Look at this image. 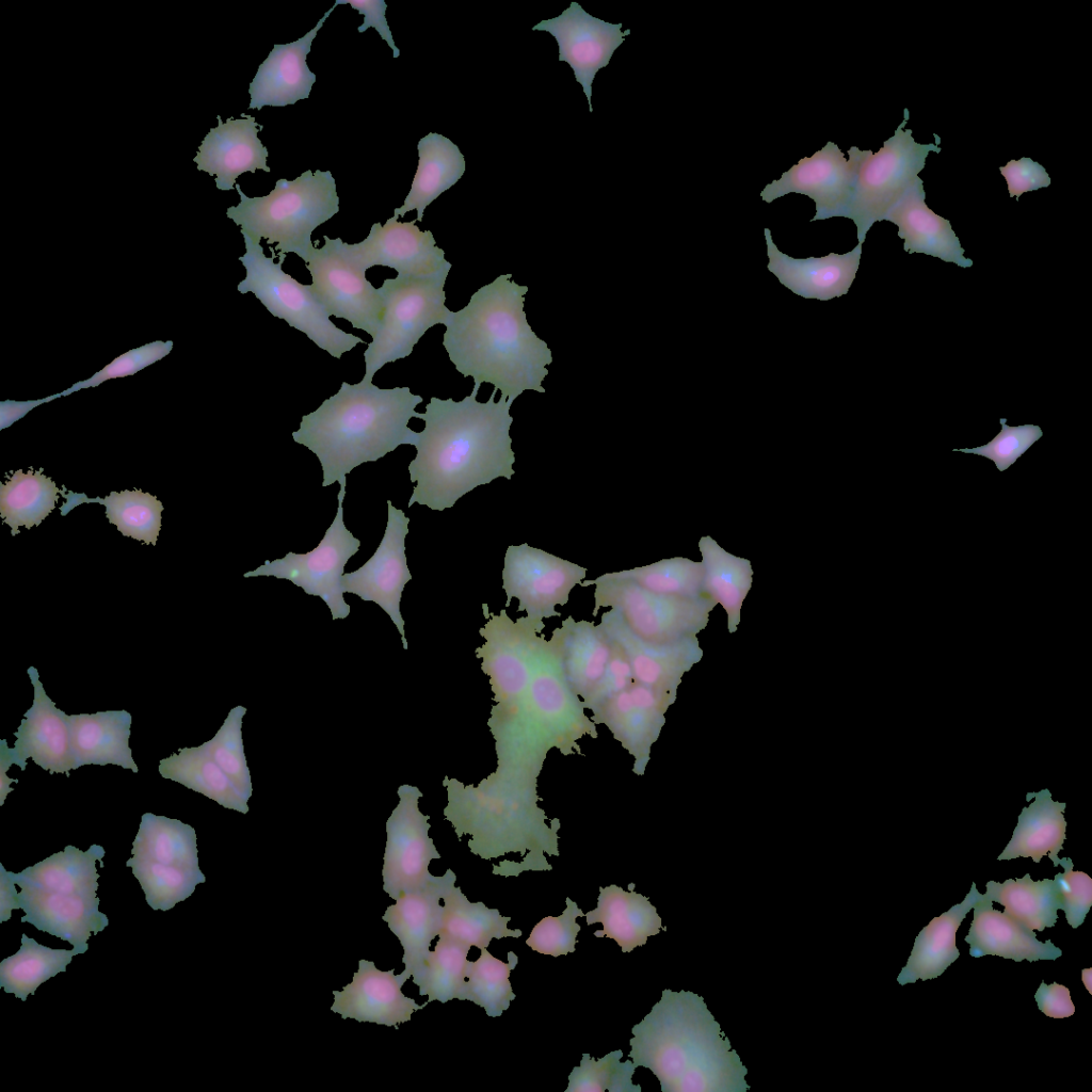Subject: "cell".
<instances>
[{
  "label": "cell",
  "instance_id": "6da1fadb",
  "mask_svg": "<svg viewBox=\"0 0 1092 1092\" xmlns=\"http://www.w3.org/2000/svg\"><path fill=\"white\" fill-rule=\"evenodd\" d=\"M479 388L473 385L461 401L431 397L425 412H417L424 429L416 432L417 453L408 464L411 482H416L408 508L417 503L441 512L473 488L514 476L513 401L500 396L495 402L494 388L489 399L480 402Z\"/></svg>",
  "mask_w": 1092,
  "mask_h": 1092
},
{
  "label": "cell",
  "instance_id": "7a4b0ae2",
  "mask_svg": "<svg viewBox=\"0 0 1092 1092\" xmlns=\"http://www.w3.org/2000/svg\"><path fill=\"white\" fill-rule=\"evenodd\" d=\"M501 274L479 288L468 304L449 311L443 346L450 362L473 385L489 383L514 402L525 390L544 394L551 350L532 331L524 310L528 286Z\"/></svg>",
  "mask_w": 1092,
  "mask_h": 1092
},
{
  "label": "cell",
  "instance_id": "3957f363",
  "mask_svg": "<svg viewBox=\"0 0 1092 1092\" xmlns=\"http://www.w3.org/2000/svg\"><path fill=\"white\" fill-rule=\"evenodd\" d=\"M628 1057L649 1069L662 1092H745L746 1067L693 992L670 989L631 1029Z\"/></svg>",
  "mask_w": 1092,
  "mask_h": 1092
},
{
  "label": "cell",
  "instance_id": "277c9868",
  "mask_svg": "<svg viewBox=\"0 0 1092 1092\" xmlns=\"http://www.w3.org/2000/svg\"><path fill=\"white\" fill-rule=\"evenodd\" d=\"M422 401L406 386L342 382L336 394L302 417L292 438L318 457L323 487L335 482L347 486L346 476L357 466L376 462L401 445H414L416 432L407 424Z\"/></svg>",
  "mask_w": 1092,
  "mask_h": 1092
},
{
  "label": "cell",
  "instance_id": "5b68a950",
  "mask_svg": "<svg viewBox=\"0 0 1092 1092\" xmlns=\"http://www.w3.org/2000/svg\"><path fill=\"white\" fill-rule=\"evenodd\" d=\"M105 854L99 845H91L86 851L68 845L21 872L7 871L21 887L17 904L26 915L20 921L67 941L79 954L84 953L91 933L96 935L109 925L107 915L98 911L96 897L99 874L95 864L100 862L102 868Z\"/></svg>",
  "mask_w": 1092,
  "mask_h": 1092
},
{
  "label": "cell",
  "instance_id": "8992f818",
  "mask_svg": "<svg viewBox=\"0 0 1092 1092\" xmlns=\"http://www.w3.org/2000/svg\"><path fill=\"white\" fill-rule=\"evenodd\" d=\"M237 206L226 215L241 227V234L275 244L278 260L294 253L305 263L312 248V231L339 212V196L331 171L307 170L294 180L280 178L266 196L248 197L239 183Z\"/></svg>",
  "mask_w": 1092,
  "mask_h": 1092
},
{
  "label": "cell",
  "instance_id": "52a82bcc",
  "mask_svg": "<svg viewBox=\"0 0 1092 1092\" xmlns=\"http://www.w3.org/2000/svg\"><path fill=\"white\" fill-rule=\"evenodd\" d=\"M910 113L903 110V121L894 135L884 141L878 152L860 150L856 146L848 150L854 165V186L846 213L857 228L858 243L863 244L870 227L884 220L888 210L899 200L926 165L930 152H940L941 139L920 144L914 141L911 129H904Z\"/></svg>",
  "mask_w": 1092,
  "mask_h": 1092
},
{
  "label": "cell",
  "instance_id": "ba28073f",
  "mask_svg": "<svg viewBox=\"0 0 1092 1092\" xmlns=\"http://www.w3.org/2000/svg\"><path fill=\"white\" fill-rule=\"evenodd\" d=\"M242 235L245 254L239 260L246 275L237 286L240 293L252 292L272 316L304 333L317 347L335 358L339 359L358 343H366L331 321L311 285L301 284L285 273L282 269L283 260L274 262L272 256L264 255L260 242Z\"/></svg>",
  "mask_w": 1092,
  "mask_h": 1092
},
{
  "label": "cell",
  "instance_id": "9c48e42d",
  "mask_svg": "<svg viewBox=\"0 0 1092 1092\" xmlns=\"http://www.w3.org/2000/svg\"><path fill=\"white\" fill-rule=\"evenodd\" d=\"M451 267L448 262L431 275L384 279L380 288L383 319L364 352L363 380L372 382L384 365L410 356L429 328L444 324L450 311L445 305L444 287Z\"/></svg>",
  "mask_w": 1092,
  "mask_h": 1092
},
{
  "label": "cell",
  "instance_id": "30bf717a",
  "mask_svg": "<svg viewBox=\"0 0 1092 1092\" xmlns=\"http://www.w3.org/2000/svg\"><path fill=\"white\" fill-rule=\"evenodd\" d=\"M591 584L595 585L593 616L600 608L611 607L635 636L658 645L696 637L718 605L708 596L686 598L655 593L616 572L583 580L580 585Z\"/></svg>",
  "mask_w": 1092,
  "mask_h": 1092
},
{
  "label": "cell",
  "instance_id": "8fae6325",
  "mask_svg": "<svg viewBox=\"0 0 1092 1092\" xmlns=\"http://www.w3.org/2000/svg\"><path fill=\"white\" fill-rule=\"evenodd\" d=\"M322 247H314L306 269L312 291L328 316L349 321L356 330L373 337L384 314L380 288L366 278L355 243L323 236Z\"/></svg>",
  "mask_w": 1092,
  "mask_h": 1092
},
{
  "label": "cell",
  "instance_id": "7c38bea8",
  "mask_svg": "<svg viewBox=\"0 0 1092 1092\" xmlns=\"http://www.w3.org/2000/svg\"><path fill=\"white\" fill-rule=\"evenodd\" d=\"M346 493V485H341L334 520L315 549L306 553L289 551L280 559L266 560L264 564L245 573L244 577L273 576L289 580L306 594L323 599L333 621L347 619L351 607L343 598L341 578L349 559L359 550L360 541L348 530L343 521L342 503Z\"/></svg>",
  "mask_w": 1092,
  "mask_h": 1092
},
{
  "label": "cell",
  "instance_id": "4fadbf2b",
  "mask_svg": "<svg viewBox=\"0 0 1092 1092\" xmlns=\"http://www.w3.org/2000/svg\"><path fill=\"white\" fill-rule=\"evenodd\" d=\"M587 568L527 543L508 547L502 568V589L507 601L518 600L517 611L532 620L561 616L555 609L564 606L576 584H581Z\"/></svg>",
  "mask_w": 1092,
  "mask_h": 1092
},
{
  "label": "cell",
  "instance_id": "5bb4252c",
  "mask_svg": "<svg viewBox=\"0 0 1092 1092\" xmlns=\"http://www.w3.org/2000/svg\"><path fill=\"white\" fill-rule=\"evenodd\" d=\"M398 796L399 803L386 821L382 869L383 890L394 900L430 882L435 876L429 872V864L440 858L428 835L430 816L418 808L423 793L416 786L401 785Z\"/></svg>",
  "mask_w": 1092,
  "mask_h": 1092
},
{
  "label": "cell",
  "instance_id": "9a60e30c",
  "mask_svg": "<svg viewBox=\"0 0 1092 1092\" xmlns=\"http://www.w3.org/2000/svg\"><path fill=\"white\" fill-rule=\"evenodd\" d=\"M387 505L388 518L380 545L363 566L343 574L341 587L343 593H353L380 606L396 625L403 648L407 649L400 601L405 584L412 580L405 555L410 517L390 500Z\"/></svg>",
  "mask_w": 1092,
  "mask_h": 1092
},
{
  "label": "cell",
  "instance_id": "2e32d148",
  "mask_svg": "<svg viewBox=\"0 0 1092 1092\" xmlns=\"http://www.w3.org/2000/svg\"><path fill=\"white\" fill-rule=\"evenodd\" d=\"M28 675L34 687L32 706L23 714L17 732L14 748H9L6 739L0 740V759L10 766L17 765L23 771L27 759L53 773H65L75 770V759L70 746V734L67 716L47 695L39 681L38 672L34 667L28 669Z\"/></svg>",
  "mask_w": 1092,
  "mask_h": 1092
},
{
  "label": "cell",
  "instance_id": "e0dca14e",
  "mask_svg": "<svg viewBox=\"0 0 1092 1092\" xmlns=\"http://www.w3.org/2000/svg\"><path fill=\"white\" fill-rule=\"evenodd\" d=\"M854 165L846 160L839 147L829 141L812 157L802 158L784 172L780 179L768 183L760 192L761 199L771 203L788 193H799L815 202L816 213L810 222L844 216L852 197Z\"/></svg>",
  "mask_w": 1092,
  "mask_h": 1092
},
{
  "label": "cell",
  "instance_id": "ac0fdd59",
  "mask_svg": "<svg viewBox=\"0 0 1092 1092\" xmlns=\"http://www.w3.org/2000/svg\"><path fill=\"white\" fill-rule=\"evenodd\" d=\"M622 23H610L593 17L573 1L558 17L542 20L532 30L547 31L559 46V61L567 62L573 68L577 82L582 85L591 102L592 82L597 71L607 66L616 48L630 33L622 32Z\"/></svg>",
  "mask_w": 1092,
  "mask_h": 1092
},
{
  "label": "cell",
  "instance_id": "d6986e66",
  "mask_svg": "<svg viewBox=\"0 0 1092 1092\" xmlns=\"http://www.w3.org/2000/svg\"><path fill=\"white\" fill-rule=\"evenodd\" d=\"M455 880L454 872L448 869L444 876L434 877L422 887L403 894L382 916L403 948L405 968L402 974L407 979L413 977L414 984L430 957L431 942L441 930L444 905L439 900Z\"/></svg>",
  "mask_w": 1092,
  "mask_h": 1092
},
{
  "label": "cell",
  "instance_id": "ffe728a7",
  "mask_svg": "<svg viewBox=\"0 0 1092 1092\" xmlns=\"http://www.w3.org/2000/svg\"><path fill=\"white\" fill-rule=\"evenodd\" d=\"M394 971V968L380 970L373 961L359 960L352 981L341 991H333L331 1011L342 1018L396 1028L410 1022L412 1014L429 1002L420 1006L405 996L401 989L408 979L402 973L396 976Z\"/></svg>",
  "mask_w": 1092,
  "mask_h": 1092
},
{
  "label": "cell",
  "instance_id": "44dd1931",
  "mask_svg": "<svg viewBox=\"0 0 1092 1092\" xmlns=\"http://www.w3.org/2000/svg\"><path fill=\"white\" fill-rule=\"evenodd\" d=\"M216 118L218 126L209 130L193 158L197 170L214 175L215 186L222 191L235 189L236 179L245 172L270 173L269 152L258 138L263 126L245 113L239 118L229 117L225 123L220 115Z\"/></svg>",
  "mask_w": 1092,
  "mask_h": 1092
},
{
  "label": "cell",
  "instance_id": "7402d4cb",
  "mask_svg": "<svg viewBox=\"0 0 1092 1092\" xmlns=\"http://www.w3.org/2000/svg\"><path fill=\"white\" fill-rule=\"evenodd\" d=\"M411 222L392 216L384 225L374 223L369 235L355 243L359 259L368 270L373 266L394 269L401 276H425L438 272L449 261L436 245L430 230H420Z\"/></svg>",
  "mask_w": 1092,
  "mask_h": 1092
},
{
  "label": "cell",
  "instance_id": "603a6c76",
  "mask_svg": "<svg viewBox=\"0 0 1092 1092\" xmlns=\"http://www.w3.org/2000/svg\"><path fill=\"white\" fill-rule=\"evenodd\" d=\"M335 7L336 4L303 37L274 45L250 83V110H260L264 106L285 107L309 97L316 75L308 68L306 57L318 31Z\"/></svg>",
  "mask_w": 1092,
  "mask_h": 1092
},
{
  "label": "cell",
  "instance_id": "cb8c5ba5",
  "mask_svg": "<svg viewBox=\"0 0 1092 1092\" xmlns=\"http://www.w3.org/2000/svg\"><path fill=\"white\" fill-rule=\"evenodd\" d=\"M764 232L769 258L767 268L794 294L829 301L848 293L858 270L862 244L841 255L830 253L819 258L796 259L777 248L769 228Z\"/></svg>",
  "mask_w": 1092,
  "mask_h": 1092
},
{
  "label": "cell",
  "instance_id": "d4e9b609",
  "mask_svg": "<svg viewBox=\"0 0 1092 1092\" xmlns=\"http://www.w3.org/2000/svg\"><path fill=\"white\" fill-rule=\"evenodd\" d=\"M925 198L924 182L917 176L884 216L898 226L904 252L922 253L962 268L971 267L973 260L964 256L965 251L950 222L934 213Z\"/></svg>",
  "mask_w": 1092,
  "mask_h": 1092
},
{
  "label": "cell",
  "instance_id": "484cf974",
  "mask_svg": "<svg viewBox=\"0 0 1092 1092\" xmlns=\"http://www.w3.org/2000/svg\"><path fill=\"white\" fill-rule=\"evenodd\" d=\"M974 918L965 942L974 958L998 956L1015 962L1027 960H1056L1062 950L1050 940L1042 943L1033 930L993 909L992 901L984 895L974 905Z\"/></svg>",
  "mask_w": 1092,
  "mask_h": 1092
},
{
  "label": "cell",
  "instance_id": "4316f807",
  "mask_svg": "<svg viewBox=\"0 0 1092 1092\" xmlns=\"http://www.w3.org/2000/svg\"><path fill=\"white\" fill-rule=\"evenodd\" d=\"M75 770L86 765L139 768L129 746L131 714L126 710L67 716Z\"/></svg>",
  "mask_w": 1092,
  "mask_h": 1092
},
{
  "label": "cell",
  "instance_id": "83f0119b",
  "mask_svg": "<svg viewBox=\"0 0 1092 1092\" xmlns=\"http://www.w3.org/2000/svg\"><path fill=\"white\" fill-rule=\"evenodd\" d=\"M628 886L630 892L615 884L599 887L597 908L585 914L589 926L603 924V930L595 931L594 936L614 940L623 952L645 945L649 936L667 930L649 899L636 893L635 884Z\"/></svg>",
  "mask_w": 1092,
  "mask_h": 1092
},
{
  "label": "cell",
  "instance_id": "f1b7e54d",
  "mask_svg": "<svg viewBox=\"0 0 1092 1092\" xmlns=\"http://www.w3.org/2000/svg\"><path fill=\"white\" fill-rule=\"evenodd\" d=\"M565 677L576 694L587 701L601 681L612 656V643L594 622L571 615L551 635Z\"/></svg>",
  "mask_w": 1092,
  "mask_h": 1092
},
{
  "label": "cell",
  "instance_id": "f546056e",
  "mask_svg": "<svg viewBox=\"0 0 1092 1092\" xmlns=\"http://www.w3.org/2000/svg\"><path fill=\"white\" fill-rule=\"evenodd\" d=\"M981 898L973 882L964 900L934 917L916 936L906 965L897 981L901 984L926 981L941 976L959 957L956 933L966 914Z\"/></svg>",
  "mask_w": 1092,
  "mask_h": 1092
},
{
  "label": "cell",
  "instance_id": "4dcf8cb0",
  "mask_svg": "<svg viewBox=\"0 0 1092 1092\" xmlns=\"http://www.w3.org/2000/svg\"><path fill=\"white\" fill-rule=\"evenodd\" d=\"M1034 801L1023 807L1013 835L997 860L1032 857L1034 863L1048 855L1054 866L1059 865L1058 852L1063 849L1067 822L1063 812L1065 803L1051 800L1048 789L1028 792L1026 801Z\"/></svg>",
  "mask_w": 1092,
  "mask_h": 1092
},
{
  "label": "cell",
  "instance_id": "1f68e13d",
  "mask_svg": "<svg viewBox=\"0 0 1092 1092\" xmlns=\"http://www.w3.org/2000/svg\"><path fill=\"white\" fill-rule=\"evenodd\" d=\"M417 149L419 160L411 190L403 205L394 210V216H404L416 209V221L421 222L425 207L463 176L465 159L457 145L439 133L430 132L421 138Z\"/></svg>",
  "mask_w": 1092,
  "mask_h": 1092
},
{
  "label": "cell",
  "instance_id": "d6a6232c",
  "mask_svg": "<svg viewBox=\"0 0 1092 1092\" xmlns=\"http://www.w3.org/2000/svg\"><path fill=\"white\" fill-rule=\"evenodd\" d=\"M162 777L199 792L225 808L247 814V798L209 755L204 744L182 748L159 761Z\"/></svg>",
  "mask_w": 1092,
  "mask_h": 1092
},
{
  "label": "cell",
  "instance_id": "836d02e7",
  "mask_svg": "<svg viewBox=\"0 0 1092 1092\" xmlns=\"http://www.w3.org/2000/svg\"><path fill=\"white\" fill-rule=\"evenodd\" d=\"M698 548L705 568L704 592L724 608L727 629L733 633L740 623L743 600L752 588L751 561L726 551L709 535L700 539Z\"/></svg>",
  "mask_w": 1092,
  "mask_h": 1092
},
{
  "label": "cell",
  "instance_id": "e575fe53",
  "mask_svg": "<svg viewBox=\"0 0 1092 1092\" xmlns=\"http://www.w3.org/2000/svg\"><path fill=\"white\" fill-rule=\"evenodd\" d=\"M66 502L60 508L65 516L75 507L85 502H98L106 507V516L110 524L125 536L142 541L146 545H156L161 529L163 505L155 495L142 489L111 492L105 498H87L85 494L71 491L60 493Z\"/></svg>",
  "mask_w": 1092,
  "mask_h": 1092
},
{
  "label": "cell",
  "instance_id": "d590c367",
  "mask_svg": "<svg viewBox=\"0 0 1092 1092\" xmlns=\"http://www.w3.org/2000/svg\"><path fill=\"white\" fill-rule=\"evenodd\" d=\"M443 926L438 936L468 945L480 950L487 948L493 938L519 937V929H509L511 917H503L497 909L483 902H470L461 888L452 883L444 897Z\"/></svg>",
  "mask_w": 1092,
  "mask_h": 1092
},
{
  "label": "cell",
  "instance_id": "8d00e7d4",
  "mask_svg": "<svg viewBox=\"0 0 1092 1092\" xmlns=\"http://www.w3.org/2000/svg\"><path fill=\"white\" fill-rule=\"evenodd\" d=\"M61 489L44 475L43 468L27 472L17 469L3 483L0 482V516L11 527L12 535L20 526L31 529L54 510Z\"/></svg>",
  "mask_w": 1092,
  "mask_h": 1092
},
{
  "label": "cell",
  "instance_id": "74e56055",
  "mask_svg": "<svg viewBox=\"0 0 1092 1092\" xmlns=\"http://www.w3.org/2000/svg\"><path fill=\"white\" fill-rule=\"evenodd\" d=\"M195 830L178 819L142 815L132 842V857L163 866L199 869Z\"/></svg>",
  "mask_w": 1092,
  "mask_h": 1092
},
{
  "label": "cell",
  "instance_id": "f35d334b",
  "mask_svg": "<svg viewBox=\"0 0 1092 1092\" xmlns=\"http://www.w3.org/2000/svg\"><path fill=\"white\" fill-rule=\"evenodd\" d=\"M985 896L1005 906L1003 913L1030 930L1043 931L1055 926L1059 910L1054 880L1032 881L1029 873L1023 878L1007 879L1003 883L989 881Z\"/></svg>",
  "mask_w": 1092,
  "mask_h": 1092
},
{
  "label": "cell",
  "instance_id": "ab89813d",
  "mask_svg": "<svg viewBox=\"0 0 1092 1092\" xmlns=\"http://www.w3.org/2000/svg\"><path fill=\"white\" fill-rule=\"evenodd\" d=\"M77 954L76 949H52L23 933L19 951L0 963V987L26 1001L42 983L65 973Z\"/></svg>",
  "mask_w": 1092,
  "mask_h": 1092
},
{
  "label": "cell",
  "instance_id": "60d3db41",
  "mask_svg": "<svg viewBox=\"0 0 1092 1092\" xmlns=\"http://www.w3.org/2000/svg\"><path fill=\"white\" fill-rule=\"evenodd\" d=\"M517 962L518 958L513 951L508 952V963H504L486 948L481 949L480 958L468 962L467 980L459 999L475 1002L491 1017L500 1016L516 998L509 978Z\"/></svg>",
  "mask_w": 1092,
  "mask_h": 1092
},
{
  "label": "cell",
  "instance_id": "b9f144b4",
  "mask_svg": "<svg viewBox=\"0 0 1092 1092\" xmlns=\"http://www.w3.org/2000/svg\"><path fill=\"white\" fill-rule=\"evenodd\" d=\"M470 946L439 936L434 951H431L422 975L415 983L420 996H428V1002L443 1003L460 998L466 981L467 954Z\"/></svg>",
  "mask_w": 1092,
  "mask_h": 1092
},
{
  "label": "cell",
  "instance_id": "7bdbcfd3",
  "mask_svg": "<svg viewBox=\"0 0 1092 1092\" xmlns=\"http://www.w3.org/2000/svg\"><path fill=\"white\" fill-rule=\"evenodd\" d=\"M616 573L655 593L686 598L707 596L704 592V565L688 558L662 559L645 566Z\"/></svg>",
  "mask_w": 1092,
  "mask_h": 1092
},
{
  "label": "cell",
  "instance_id": "ee69618b",
  "mask_svg": "<svg viewBox=\"0 0 1092 1092\" xmlns=\"http://www.w3.org/2000/svg\"><path fill=\"white\" fill-rule=\"evenodd\" d=\"M140 882L146 901L154 910L167 911L189 898L199 883L206 882L200 869L163 866L133 857L126 862Z\"/></svg>",
  "mask_w": 1092,
  "mask_h": 1092
},
{
  "label": "cell",
  "instance_id": "f6af8a7d",
  "mask_svg": "<svg viewBox=\"0 0 1092 1092\" xmlns=\"http://www.w3.org/2000/svg\"><path fill=\"white\" fill-rule=\"evenodd\" d=\"M622 1057L621 1049L597 1060L582 1054L580 1065L571 1072L564 1092H641V1087L632 1082L636 1065L630 1060L620 1062Z\"/></svg>",
  "mask_w": 1092,
  "mask_h": 1092
},
{
  "label": "cell",
  "instance_id": "bcb514c9",
  "mask_svg": "<svg viewBox=\"0 0 1092 1092\" xmlns=\"http://www.w3.org/2000/svg\"><path fill=\"white\" fill-rule=\"evenodd\" d=\"M245 713L246 708L243 706L239 705L232 708L214 737L203 744L209 755L232 780L237 787L247 798H251L253 786L244 754L241 729L242 719Z\"/></svg>",
  "mask_w": 1092,
  "mask_h": 1092
},
{
  "label": "cell",
  "instance_id": "7dc6e473",
  "mask_svg": "<svg viewBox=\"0 0 1092 1092\" xmlns=\"http://www.w3.org/2000/svg\"><path fill=\"white\" fill-rule=\"evenodd\" d=\"M585 916L581 909L571 898H566V908L559 916H547L539 921L532 929L526 944L539 953L560 957L566 956L576 950L577 934L581 926L576 918Z\"/></svg>",
  "mask_w": 1092,
  "mask_h": 1092
},
{
  "label": "cell",
  "instance_id": "c3c4849f",
  "mask_svg": "<svg viewBox=\"0 0 1092 1092\" xmlns=\"http://www.w3.org/2000/svg\"><path fill=\"white\" fill-rule=\"evenodd\" d=\"M999 421L1001 431L987 444L976 448L953 449V451L984 456L993 461L999 471H1003L1043 436V431L1039 425L1010 427L1007 424L1006 418H1001Z\"/></svg>",
  "mask_w": 1092,
  "mask_h": 1092
},
{
  "label": "cell",
  "instance_id": "681fc988",
  "mask_svg": "<svg viewBox=\"0 0 1092 1092\" xmlns=\"http://www.w3.org/2000/svg\"><path fill=\"white\" fill-rule=\"evenodd\" d=\"M1063 873L1054 879L1059 910L1065 913L1067 924L1076 929L1083 924L1092 904V879L1083 871L1073 870L1070 857L1060 858Z\"/></svg>",
  "mask_w": 1092,
  "mask_h": 1092
},
{
  "label": "cell",
  "instance_id": "f907efd6",
  "mask_svg": "<svg viewBox=\"0 0 1092 1092\" xmlns=\"http://www.w3.org/2000/svg\"><path fill=\"white\" fill-rule=\"evenodd\" d=\"M172 348V341H155L138 349L130 350L115 358L111 364L95 373L92 378L75 384L69 389L50 397V399L52 400L59 396L67 395L81 388L97 386L109 379L133 374L167 355Z\"/></svg>",
  "mask_w": 1092,
  "mask_h": 1092
},
{
  "label": "cell",
  "instance_id": "816d5d0a",
  "mask_svg": "<svg viewBox=\"0 0 1092 1092\" xmlns=\"http://www.w3.org/2000/svg\"><path fill=\"white\" fill-rule=\"evenodd\" d=\"M999 171L1008 183L1010 197L1015 196L1016 200L1025 192L1035 191L1050 184V177L1045 167L1031 158L1011 160L1005 166H1000Z\"/></svg>",
  "mask_w": 1092,
  "mask_h": 1092
},
{
  "label": "cell",
  "instance_id": "f5cc1de1",
  "mask_svg": "<svg viewBox=\"0 0 1092 1092\" xmlns=\"http://www.w3.org/2000/svg\"><path fill=\"white\" fill-rule=\"evenodd\" d=\"M349 3L354 10H357L359 14L364 15V21L358 27V32H365L369 28H374L381 38L385 41L388 46L392 49V57L396 59L400 55V50L396 46L392 38V33L389 29L385 12L387 4L383 0H336L335 4Z\"/></svg>",
  "mask_w": 1092,
  "mask_h": 1092
},
{
  "label": "cell",
  "instance_id": "db71d44e",
  "mask_svg": "<svg viewBox=\"0 0 1092 1092\" xmlns=\"http://www.w3.org/2000/svg\"><path fill=\"white\" fill-rule=\"evenodd\" d=\"M1034 998L1039 1010L1048 1017L1064 1018L1070 1017L1075 1012L1070 990L1057 982L1047 985L1042 981L1034 994Z\"/></svg>",
  "mask_w": 1092,
  "mask_h": 1092
},
{
  "label": "cell",
  "instance_id": "11a10c76",
  "mask_svg": "<svg viewBox=\"0 0 1092 1092\" xmlns=\"http://www.w3.org/2000/svg\"><path fill=\"white\" fill-rule=\"evenodd\" d=\"M15 883L0 863V924L11 918V912L18 909Z\"/></svg>",
  "mask_w": 1092,
  "mask_h": 1092
},
{
  "label": "cell",
  "instance_id": "9f6ffc18",
  "mask_svg": "<svg viewBox=\"0 0 1092 1092\" xmlns=\"http://www.w3.org/2000/svg\"><path fill=\"white\" fill-rule=\"evenodd\" d=\"M46 401H47V398L46 399H42V400H36V401H27V402L6 401V403L9 404L7 406L2 402L1 403V416H4L6 414H9V416L1 420V428L3 429L6 425H10L11 423H13L14 420L19 419L20 417H22L31 408H33V407L37 406L39 403H43V402H46Z\"/></svg>",
  "mask_w": 1092,
  "mask_h": 1092
},
{
  "label": "cell",
  "instance_id": "6f0895ef",
  "mask_svg": "<svg viewBox=\"0 0 1092 1092\" xmlns=\"http://www.w3.org/2000/svg\"><path fill=\"white\" fill-rule=\"evenodd\" d=\"M10 765L0 759V805L4 804L6 796L14 789L10 786L11 783H18V780L11 778L6 775V771L10 769Z\"/></svg>",
  "mask_w": 1092,
  "mask_h": 1092
},
{
  "label": "cell",
  "instance_id": "680465c9",
  "mask_svg": "<svg viewBox=\"0 0 1092 1092\" xmlns=\"http://www.w3.org/2000/svg\"><path fill=\"white\" fill-rule=\"evenodd\" d=\"M1091 971H1092L1091 968L1082 969V971H1081L1082 973V982L1085 983V985L1088 989L1090 994H1092V990H1091V987L1089 985V982L1091 981Z\"/></svg>",
  "mask_w": 1092,
  "mask_h": 1092
}]
</instances>
